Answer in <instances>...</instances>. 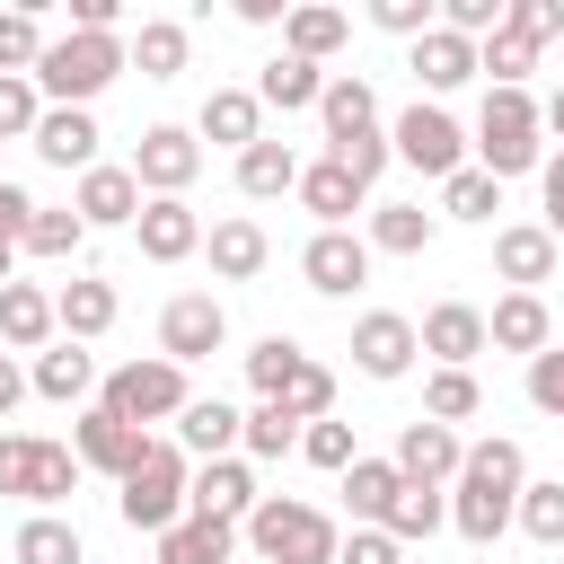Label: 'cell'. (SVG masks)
Listing matches in <instances>:
<instances>
[{
  "instance_id": "cell-30",
  "label": "cell",
  "mask_w": 564,
  "mask_h": 564,
  "mask_svg": "<svg viewBox=\"0 0 564 564\" xmlns=\"http://www.w3.org/2000/svg\"><path fill=\"white\" fill-rule=\"evenodd\" d=\"M317 123H326V141H352V132H370L379 123V97H370V79H326V97H317Z\"/></svg>"
},
{
  "instance_id": "cell-42",
  "label": "cell",
  "mask_w": 564,
  "mask_h": 564,
  "mask_svg": "<svg viewBox=\"0 0 564 564\" xmlns=\"http://www.w3.org/2000/svg\"><path fill=\"white\" fill-rule=\"evenodd\" d=\"M35 62H44L35 9H0V79H35Z\"/></svg>"
},
{
  "instance_id": "cell-26",
  "label": "cell",
  "mask_w": 564,
  "mask_h": 564,
  "mask_svg": "<svg viewBox=\"0 0 564 564\" xmlns=\"http://www.w3.org/2000/svg\"><path fill=\"white\" fill-rule=\"evenodd\" d=\"M238 405H220V397H194L185 414H176V449H194V458H229L238 449Z\"/></svg>"
},
{
  "instance_id": "cell-38",
  "label": "cell",
  "mask_w": 564,
  "mask_h": 564,
  "mask_svg": "<svg viewBox=\"0 0 564 564\" xmlns=\"http://www.w3.org/2000/svg\"><path fill=\"white\" fill-rule=\"evenodd\" d=\"M9 564H88V555H79V529H70V520L35 511V520L18 529V546H9Z\"/></svg>"
},
{
  "instance_id": "cell-14",
  "label": "cell",
  "mask_w": 564,
  "mask_h": 564,
  "mask_svg": "<svg viewBox=\"0 0 564 564\" xmlns=\"http://www.w3.org/2000/svg\"><path fill=\"white\" fill-rule=\"evenodd\" d=\"M26 141H35V159H44V167H79V176H88L106 132H97V115H88V106H44Z\"/></svg>"
},
{
  "instance_id": "cell-9",
  "label": "cell",
  "mask_w": 564,
  "mask_h": 564,
  "mask_svg": "<svg viewBox=\"0 0 564 564\" xmlns=\"http://www.w3.org/2000/svg\"><path fill=\"white\" fill-rule=\"evenodd\" d=\"M194 176H203V141H194L185 123H150L141 150H132V185H141V194H185Z\"/></svg>"
},
{
  "instance_id": "cell-58",
  "label": "cell",
  "mask_w": 564,
  "mask_h": 564,
  "mask_svg": "<svg viewBox=\"0 0 564 564\" xmlns=\"http://www.w3.org/2000/svg\"><path fill=\"white\" fill-rule=\"evenodd\" d=\"M18 397H26V370L0 352V414H18Z\"/></svg>"
},
{
  "instance_id": "cell-4",
  "label": "cell",
  "mask_w": 564,
  "mask_h": 564,
  "mask_svg": "<svg viewBox=\"0 0 564 564\" xmlns=\"http://www.w3.org/2000/svg\"><path fill=\"white\" fill-rule=\"evenodd\" d=\"M476 167H485L494 185L538 167V106H529V88H485V115H476Z\"/></svg>"
},
{
  "instance_id": "cell-36",
  "label": "cell",
  "mask_w": 564,
  "mask_h": 564,
  "mask_svg": "<svg viewBox=\"0 0 564 564\" xmlns=\"http://www.w3.org/2000/svg\"><path fill=\"white\" fill-rule=\"evenodd\" d=\"M291 194H300V203L317 212V229H344V212L361 203V185H352V176H344L335 159H317V167H300V185H291Z\"/></svg>"
},
{
  "instance_id": "cell-21",
  "label": "cell",
  "mask_w": 564,
  "mask_h": 564,
  "mask_svg": "<svg viewBox=\"0 0 564 564\" xmlns=\"http://www.w3.org/2000/svg\"><path fill=\"white\" fill-rule=\"evenodd\" d=\"M53 335H62V326H53V291H44V282H9V291H0V344H9V352H44Z\"/></svg>"
},
{
  "instance_id": "cell-50",
  "label": "cell",
  "mask_w": 564,
  "mask_h": 564,
  "mask_svg": "<svg viewBox=\"0 0 564 564\" xmlns=\"http://www.w3.org/2000/svg\"><path fill=\"white\" fill-rule=\"evenodd\" d=\"M70 485H79V458H70L62 441H44V458H35V494H26V502H44V511H53Z\"/></svg>"
},
{
  "instance_id": "cell-46",
  "label": "cell",
  "mask_w": 564,
  "mask_h": 564,
  "mask_svg": "<svg viewBox=\"0 0 564 564\" xmlns=\"http://www.w3.org/2000/svg\"><path fill=\"white\" fill-rule=\"evenodd\" d=\"M79 238H88L79 212H44V203H35V220H26L18 247H26V256H79Z\"/></svg>"
},
{
  "instance_id": "cell-37",
  "label": "cell",
  "mask_w": 564,
  "mask_h": 564,
  "mask_svg": "<svg viewBox=\"0 0 564 564\" xmlns=\"http://www.w3.org/2000/svg\"><path fill=\"white\" fill-rule=\"evenodd\" d=\"M300 370H308V352H300V344H291V335H264V344H256V352H247V388H256V397H264V405H282V397H291V379H300Z\"/></svg>"
},
{
  "instance_id": "cell-35",
  "label": "cell",
  "mask_w": 564,
  "mask_h": 564,
  "mask_svg": "<svg viewBox=\"0 0 564 564\" xmlns=\"http://www.w3.org/2000/svg\"><path fill=\"white\" fill-rule=\"evenodd\" d=\"M344 35H352V18H344V9H291V18H282V53H300V62L344 53Z\"/></svg>"
},
{
  "instance_id": "cell-13",
  "label": "cell",
  "mask_w": 564,
  "mask_h": 564,
  "mask_svg": "<svg viewBox=\"0 0 564 564\" xmlns=\"http://www.w3.org/2000/svg\"><path fill=\"white\" fill-rule=\"evenodd\" d=\"M300 273H308V291H326V300H352V291L370 282V247H361L352 229H317V238L300 247Z\"/></svg>"
},
{
  "instance_id": "cell-5",
  "label": "cell",
  "mask_w": 564,
  "mask_h": 564,
  "mask_svg": "<svg viewBox=\"0 0 564 564\" xmlns=\"http://www.w3.org/2000/svg\"><path fill=\"white\" fill-rule=\"evenodd\" d=\"M185 476H194V467H185V449H176V441H150V449H141V467L123 476V494H115L123 529H150V538H159V529H176V520H185Z\"/></svg>"
},
{
  "instance_id": "cell-59",
  "label": "cell",
  "mask_w": 564,
  "mask_h": 564,
  "mask_svg": "<svg viewBox=\"0 0 564 564\" xmlns=\"http://www.w3.org/2000/svg\"><path fill=\"white\" fill-rule=\"evenodd\" d=\"M538 132H555V141H564V88H555V97L538 106Z\"/></svg>"
},
{
  "instance_id": "cell-56",
  "label": "cell",
  "mask_w": 564,
  "mask_h": 564,
  "mask_svg": "<svg viewBox=\"0 0 564 564\" xmlns=\"http://www.w3.org/2000/svg\"><path fill=\"white\" fill-rule=\"evenodd\" d=\"M26 220H35V194L0 176V247H18V238H26Z\"/></svg>"
},
{
  "instance_id": "cell-52",
  "label": "cell",
  "mask_w": 564,
  "mask_h": 564,
  "mask_svg": "<svg viewBox=\"0 0 564 564\" xmlns=\"http://www.w3.org/2000/svg\"><path fill=\"white\" fill-rule=\"evenodd\" d=\"M35 458H44V441H0V494H35Z\"/></svg>"
},
{
  "instance_id": "cell-6",
  "label": "cell",
  "mask_w": 564,
  "mask_h": 564,
  "mask_svg": "<svg viewBox=\"0 0 564 564\" xmlns=\"http://www.w3.org/2000/svg\"><path fill=\"white\" fill-rule=\"evenodd\" d=\"M97 405L115 414V423H167V414H185L194 405V388H185V370L176 361H123V370H106V388H97Z\"/></svg>"
},
{
  "instance_id": "cell-33",
  "label": "cell",
  "mask_w": 564,
  "mask_h": 564,
  "mask_svg": "<svg viewBox=\"0 0 564 564\" xmlns=\"http://www.w3.org/2000/svg\"><path fill=\"white\" fill-rule=\"evenodd\" d=\"M397 485H405V476H397V458H352V467H344V502H352V520H361V529H379V520H388V502H397Z\"/></svg>"
},
{
  "instance_id": "cell-34",
  "label": "cell",
  "mask_w": 564,
  "mask_h": 564,
  "mask_svg": "<svg viewBox=\"0 0 564 564\" xmlns=\"http://www.w3.org/2000/svg\"><path fill=\"white\" fill-rule=\"evenodd\" d=\"M397 546H414V538H432V529H449V494L441 485H397V502H388V520H379Z\"/></svg>"
},
{
  "instance_id": "cell-40",
  "label": "cell",
  "mask_w": 564,
  "mask_h": 564,
  "mask_svg": "<svg viewBox=\"0 0 564 564\" xmlns=\"http://www.w3.org/2000/svg\"><path fill=\"white\" fill-rule=\"evenodd\" d=\"M476 405H485L476 370H432V379H423V414H432V423H449V432H458Z\"/></svg>"
},
{
  "instance_id": "cell-15",
  "label": "cell",
  "mask_w": 564,
  "mask_h": 564,
  "mask_svg": "<svg viewBox=\"0 0 564 564\" xmlns=\"http://www.w3.org/2000/svg\"><path fill=\"white\" fill-rule=\"evenodd\" d=\"M414 317H397V308H370L361 326H352V361H361V379H405L414 370Z\"/></svg>"
},
{
  "instance_id": "cell-60",
  "label": "cell",
  "mask_w": 564,
  "mask_h": 564,
  "mask_svg": "<svg viewBox=\"0 0 564 564\" xmlns=\"http://www.w3.org/2000/svg\"><path fill=\"white\" fill-rule=\"evenodd\" d=\"M9 264H18V247H0V291H9V282H18V273H9Z\"/></svg>"
},
{
  "instance_id": "cell-45",
  "label": "cell",
  "mask_w": 564,
  "mask_h": 564,
  "mask_svg": "<svg viewBox=\"0 0 564 564\" xmlns=\"http://www.w3.org/2000/svg\"><path fill=\"white\" fill-rule=\"evenodd\" d=\"M476 70H485L494 88H520V79L538 70V44H520V35H485V44H476Z\"/></svg>"
},
{
  "instance_id": "cell-28",
  "label": "cell",
  "mask_w": 564,
  "mask_h": 564,
  "mask_svg": "<svg viewBox=\"0 0 564 564\" xmlns=\"http://www.w3.org/2000/svg\"><path fill=\"white\" fill-rule=\"evenodd\" d=\"M317 97H326V70L300 62V53H273L264 79H256V106H282V115H300V106H317Z\"/></svg>"
},
{
  "instance_id": "cell-25",
  "label": "cell",
  "mask_w": 564,
  "mask_h": 564,
  "mask_svg": "<svg viewBox=\"0 0 564 564\" xmlns=\"http://www.w3.org/2000/svg\"><path fill=\"white\" fill-rule=\"evenodd\" d=\"M26 388H35V397H53V405H79V397L97 388V361H88L79 344H44V352H35V370H26Z\"/></svg>"
},
{
  "instance_id": "cell-27",
  "label": "cell",
  "mask_w": 564,
  "mask_h": 564,
  "mask_svg": "<svg viewBox=\"0 0 564 564\" xmlns=\"http://www.w3.org/2000/svg\"><path fill=\"white\" fill-rule=\"evenodd\" d=\"M159 564H238V529L185 511L176 529H159Z\"/></svg>"
},
{
  "instance_id": "cell-1",
  "label": "cell",
  "mask_w": 564,
  "mask_h": 564,
  "mask_svg": "<svg viewBox=\"0 0 564 564\" xmlns=\"http://www.w3.org/2000/svg\"><path fill=\"white\" fill-rule=\"evenodd\" d=\"M520 485H529L520 441H476V449L458 458V476H449V529H458L467 546H494V538L511 529V511H520Z\"/></svg>"
},
{
  "instance_id": "cell-17",
  "label": "cell",
  "mask_w": 564,
  "mask_h": 564,
  "mask_svg": "<svg viewBox=\"0 0 564 564\" xmlns=\"http://www.w3.org/2000/svg\"><path fill=\"white\" fill-rule=\"evenodd\" d=\"M414 344H423L441 370H467V361L485 352V308H467V300H441V308L414 326Z\"/></svg>"
},
{
  "instance_id": "cell-31",
  "label": "cell",
  "mask_w": 564,
  "mask_h": 564,
  "mask_svg": "<svg viewBox=\"0 0 564 564\" xmlns=\"http://www.w3.org/2000/svg\"><path fill=\"white\" fill-rule=\"evenodd\" d=\"M291 185H300L291 141H256V150H238V194H247V203H273V194H291Z\"/></svg>"
},
{
  "instance_id": "cell-44",
  "label": "cell",
  "mask_w": 564,
  "mask_h": 564,
  "mask_svg": "<svg viewBox=\"0 0 564 564\" xmlns=\"http://www.w3.org/2000/svg\"><path fill=\"white\" fill-rule=\"evenodd\" d=\"M238 441H247V458H282V449H300V414L291 405H256L238 423Z\"/></svg>"
},
{
  "instance_id": "cell-53",
  "label": "cell",
  "mask_w": 564,
  "mask_h": 564,
  "mask_svg": "<svg viewBox=\"0 0 564 564\" xmlns=\"http://www.w3.org/2000/svg\"><path fill=\"white\" fill-rule=\"evenodd\" d=\"M529 405H538V414H564V352H555V344L529 361Z\"/></svg>"
},
{
  "instance_id": "cell-16",
  "label": "cell",
  "mask_w": 564,
  "mask_h": 564,
  "mask_svg": "<svg viewBox=\"0 0 564 564\" xmlns=\"http://www.w3.org/2000/svg\"><path fill=\"white\" fill-rule=\"evenodd\" d=\"M458 458H467V441H458L449 423H432V414H414V423L397 432V476H405V485H449Z\"/></svg>"
},
{
  "instance_id": "cell-7",
  "label": "cell",
  "mask_w": 564,
  "mask_h": 564,
  "mask_svg": "<svg viewBox=\"0 0 564 564\" xmlns=\"http://www.w3.org/2000/svg\"><path fill=\"white\" fill-rule=\"evenodd\" d=\"M388 150H397L405 167H423V176H458V167H467V132H458V123H449L441 106H423V97H414V106L397 115Z\"/></svg>"
},
{
  "instance_id": "cell-3",
  "label": "cell",
  "mask_w": 564,
  "mask_h": 564,
  "mask_svg": "<svg viewBox=\"0 0 564 564\" xmlns=\"http://www.w3.org/2000/svg\"><path fill=\"white\" fill-rule=\"evenodd\" d=\"M247 546H256V564H335V520L317 511V502H256L247 511Z\"/></svg>"
},
{
  "instance_id": "cell-24",
  "label": "cell",
  "mask_w": 564,
  "mask_h": 564,
  "mask_svg": "<svg viewBox=\"0 0 564 564\" xmlns=\"http://www.w3.org/2000/svg\"><path fill=\"white\" fill-rule=\"evenodd\" d=\"M494 273H502V282H520V291H538V282L555 273V238H546L538 220L502 229V238H494Z\"/></svg>"
},
{
  "instance_id": "cell-19",
  "label": "cell",
  "mask_w": 564,
  "mask_h": 564,
  "mask_svg": "<svg viewBox=\"0 0 564 564\" xmlns=\"http://www.w3.org/2000/svg\"><path fill=\"white\" fill-rule=\"evenodd\" d=\"M70 212H79L88 229H132V220H141V185H132V167H88Z\"/></svg>"
},
{
  "instance_id": "cell-48",
  "label": "cell",
  "mask_w": 564,
  "mask_h": 564,
  "mask_svg": "<svg viewBox=\"0 0 564 564\" xmlns=\"http://www.w3.org/2000/svg\"><path fill=\"white\" fill-rule=\"evenodd\" d=\"M502 35H520V44H555V35H564V0H502Z\"/></svg>"
},
{
  "instance_id": "cell-22",
  "label": "cell",
  "mask_w": 564,
  "mask_h": 564,
  "mask_svg": "<svg viewBox=\"0 0 564 564\" xmlns=\"http://www.w3.org/2000/svg\"><path fill=\"white\" fill-rule=\"evenodd\" d=\"M53 326H62V344H88V335H106L115 326V282H62L53 291Z\"/></svg>"
},
{
  "instance_id": "cell-12",
  "label": "cell",
  "mask_w": 564,
  "mask_h": 564,
  "mask_svg": "<svg viewBox=\"0 0 564 564\" xmlns=\"http://www.w3.org/2000/svg\"><path fill=\"white\" fill-rule=\"evenodd\" d=\"M132 238H141V256H150V264H185V256L203 247V220H194V203H185V194H141Z\"/></svg>"
},
{
  "instance_id": "cell-55",
  "label": "cell",
  "mask_w": 564,
  "mask_h": 564,
  "mask_svg": "<svg viewBox=\"0 0 564 564\" xmlns=\"http://www.w3.org/2000/svg\"><path fill=\"white\" fill-rule=\"evenodd\" d=\"M335 564H405V546H397L388 529H352V538L335 546Z\"/></svg>"
},
{
  "instance_id": "cell-49",
  "label": "cell",
  "mask_w": 564,
  "mask_h": 564,
  "mask_svg": "<svg viewBox=\"0 0 564 564\" xmlns=\"http://www.w3.org/2000/svg\"><path fill=\"white\" fill-rule=\"evenodd\" d=\"M282 405H291L300 423H326V414H335V370H326V361H308V370L291 379V397H282Z\"/></svg>"
},
{
  "instance_id": "cell-20",
  "label": "cell",
  "mask_w": 564,
  "mask_h": 564,
  "mask_svg": "<svg viewBox=\"0 0 564 564\" xmlns=\"http://www.w3.org/2000/svg\"><path fill=\"white\" fill-rule=\"evenodd\" d=\"M485 344H502V352H546L555 344V317H546V300L538 291H511V300H494V317H485Z\"/></svg>"
},
{
  "instance_id": "cell-41",
  "label": "cell",
  "mask_w": 564,
  "mask_h": 564,
  "mask_svg": "<svg viewBox=\"0 0 564 564\" xmlns=\"http://www.w3.org/2000/svg\"><path fill=\"white\" fill-rule=\"evenodd\" d=\"M511 529H529L538 546H555V555H564V476H555V485H520Z\"/></svg>"
},
{
  "instance_id": "cell-29",
  "label": "cell",
  "mask_w": 564,
  "mask_h": 564,
  "mask_svg": "<svg viewBox=\"0 0 564 564\" xmlns=\"http://www.w3.org/2000/svg\"><path fill=\"white\" fill-rule=\"evenodd\" d=\"M432 229H441V212H423V203H379L361 247H379V256H423V247H432Z\"/></svg>"
},
{
  "instance_id": "cell-47",
  "label": "cell",
  "mask_w": 564,
  "mask_h": 564,
  "mask_svg": "<svg viewBox=\"0 0 564 564\" xmlns=\"http://www.w3.org/2000/svg\"><path fill=\"white\" fill-rule=\"evenodd\" d=\"M300 458L326 467V476H344V467L361 458V449H352V423H335V414H326V423H300Z\"/></svg>"
},
{
  "instance_id": "cell-11",
  "label": "cell",
  "mask_w": 564,
  "mask_h": 564,
  "mask_svg": "<svg viewBox=\"0 0 564 564\" xmlns=\"http://www.w3.org/2000/svg\"><path fill=\"white\" fill-rule=\"evenodd\" d=\"M185 511H194V520L238 529V520L256 511V476H247V458H203V467L185 476Z\"/></svg>"
},
{
  "instance_id": "cell-10",
  "label": "cell",
  "mask_w": 564,
  "mask_h": 564,
  "mask_svg": "<svg viewBox=\"0 0 564 564\" xmlns=\"http://www.w3.org/2000/svg\"><path fill=\"white\" fill-rule=\"evenodd\" d=\"M141 449H150V432L115 423L106 405H88V414L70 423V458H79V467H97V476H115V485H123V476L141 467Z\"/></svg>"
},
{
  "instance_id": "cell-8",
  "label": "cell",
  "mask_w": 564,
  "mask_h": 564,
  "mask_svg": "<svg viewBox=\"0 0 564 564\" xmlns=\"http://www.w3.org/2000/svg\"><path fill=\"white\" fill-rule=\"evenodd\" d=\"M220 344H229V308H220L212 291H185V300L159 308V361L185 370V361H212Z\"/></svg>"
},
{
  "instance_id": "cell-43",
  "label": "cell",
  "mask_w": 564,
  "mask_h": 564,
  "mask_svg": "<svg viewBox=\"0 0 564 564\" xmlns=\"http://www.w3.org/2000/svg\"><path fill=\"white\" fill-rule=\"evenodd\" d=\"M441 212H449V220H494V212H502V185H494L485 167H458V176H441Z\"/></svg>"
},
{
  "instance_id": "cell-18",
  "label": "cell",
  "mask_w": 564,
  "mask_h": 564,
  "mask_svg": "<svg viewBox=\"0 0 564 564\" xmlns=\"http://www.w3.org/2000/svg\"><path fill=\"white\" fill-rule=\"evenodd\" d=\"M194 132L220 141V150H256V141H264V106H256V88H212L203 115H194Z\"/></svg>"
},
{
  "instance_id": "cell-32",
  "label": "cell",
  "mask_w": 564,
  "mask_h": 564,
  "mask_svg": "<svg viewBox=\"0 0 564 564\" xmlns=\"http://www.w3.org/2000/svg\"><path fill=\"white\" fill-rule=\"evenodd\" d=\"M264 256H273V238H264L256 220H220V229H212V273H220V282H256Z\"/></svg>"
},
{
  "instance_id": "cell-54",
  "label": "cell",
  "mask_w": 564,
  "mask_h": 564,
  "mask_svg": "<svg viewBox=\"0 0 564 564\" xmlns=\"http://www.w3.org/2000/svg\"><path fill=\"white\" fill-rule=\"evenodd\" d=\"M370 18H379L388 35H432V26H441L432 0H370Z\"/></svg>"
},
{
  "instance_id": "cell-51",
  "label": "cell",
  "mask_w": 564,
  "mask_h": 564,
  "mask_svg": "<svg viewBox=\"0 0 564 564\" xmlns=\"http://www.w3.org/2000/svg\"><path fill=\"white\" fill-rule=\"evenodd\" d=\"M35 115H44V97H35V79H0V141H18V132H35Z\"/></svg>"
},
{
  "instance_id": "cell-23",
  "label": "cell",
  "mask_w": 564,
  "mask_h": 564,
  "mask_svg": "<svg viewBox=\"0 0 564 564\" xmlns=\"http://www.w3.org/2000/svg\"><path fill=\"white\" fill-rule=\"evenodd\" d=\"M423 88H467L476 79V44L467 35H449V26H432V35H414V62H405Z\"/></svg>"
},
{
  "instance_id": "cell-57",
  "label": "cell",
  "mask_w": 564,
  "mask_h": 564,
  "mask_svg": "<svg viewBox=\"0 0 564 564\" xmlns=\"http://www.w3.org/2000/svg\"><path fill=\"white\" fill-rule=\"evenodd\" d=\"M555 247H564V159H546V220H538Z\"/></svg>"
},
{
  "instance_id": "cell-39",
  "label": "cell",
  "mask_w": 564,
  "mask_h": 564,
  "mask_svg": "<svg viewBox=\"0 0 564 564\" xmlns=\"http://www.w3.org/2000/svg\"><path fill=\"white\" fill-rule=\"evenodd\" d=\"M132 62H141V79H176V70H185V26H176V18H141Z\"/></svg>"
},
{
  "instance_id": "cell-2",
  "label": "cell",
  "mask_w": 564,
  "mask_h": 564,
  "mask_svg": "<svg viewBox=\"0 0 564 564\" xmlns=\"http://www.w3.org/2000/svg\"><path fill=\"white\" fill-rule=\"evenodd\" d=\"M123 62H132V53H123V35H44L35 97H53V106H88Z\"/></svg>"
}]
</instances>
